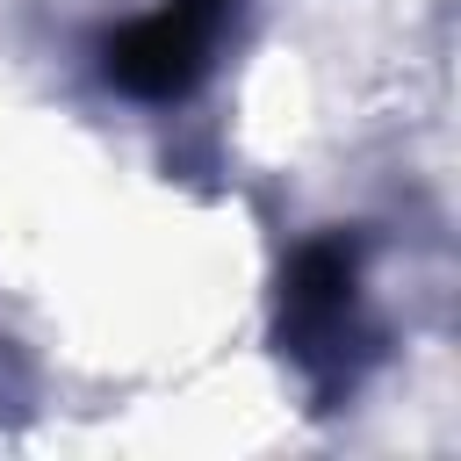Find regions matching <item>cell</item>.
I'll list each match as a JSON object with an SVG mask.
<instances>
[{
	"label": "cell",
	"instance_id": "cell-1",
	"mask_svg": "<svg viewBox=\"0 0 461 461\" xmlns=\"http://www.w3.org/2000/svg\"><path fill=\"white\" fill-rule=\"evenodd\" d=\"M216 29H223V0H166L158 14L130 22L108 43V79L137 101H173L202 79Z\"/></svg>",
	"mask_w": 461,
	"mask_h": 461
},
{
	"label": "cell",
	"instance_id": "cell-2",
	"mask_svg": "<svg viewBox=\"0 0 461 461\" xmlns=\"http://www.w3.org/2000/svg\"><path fill=\"white\" fill-rule=\"evenodd\" d=\"M353 310V252L339 238H317L295 252L288 267V295H281V324L295 339V353H317Z\"/></svg>",
	"mask_w": 461,
	"mask_h": 461
}]
</instances>
